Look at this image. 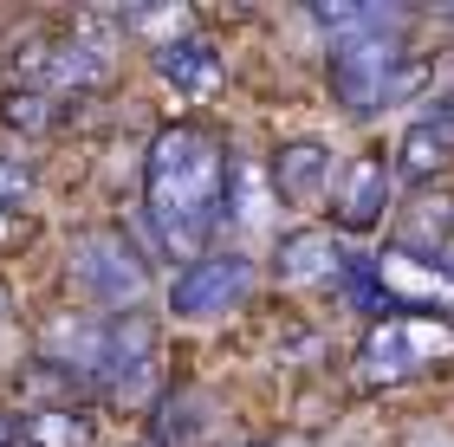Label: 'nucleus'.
<instances>
[{"label":"nucleus","mask_w":454,"mask_h":447,"mask_svg":"<svg viewBox=\"0 0 454 447\" xmlns=\"http://www.w3.org/2000/svg\"><path fill=\"white\" fill-rule=\"evenodd\" d=\"M123 447H156V441H150V435H137V441H123Z\"/></svg>","instance_id":"obj_27"},{"label":"nucleus","mask_w":454,"mask_h":447,"mask_svg":"<svg viewBox=\"0 0 454 447\" xmlns=\"http://www.w3.org/2000/svg\"><path fill=\"white\" fill-rule=\"evenodd\" d=\"M396 201H403V189H396V169H389V150H357V156H344V169H338L325 220H332L344 240H364V234L389 227Z\"/></svg>","instance_id":"obj_10"},{"label":"nucleus","mask_w":454,"mask_h":447,"mask_svg":"<svg viewBox=\"0 0 454 447\" xmlns=\"http://www.w3.org/2000/svg\"><path fill=\"white\" fill-rule=\"evenodd\" d=\"M39 247V214H7L0 208V266L7 259H27Z\"/></svg>","instance_id":"obj_21"},{"label":"nucleus","mask_w":454,"mask_h":447,"mask_svg":"<svg viewBox=\"0 0 454 447\" xmlns=\"http://www.w3.org/2000/svg\"><path fill=\"white\" fill-rule=\"evenodd\" d=\"M422 111H428V117H442V124L454 130V85H448V91H435V97H428Z\"/></svg>","instance_id":"obj_23"},{"label":"nucleus","mask_w":454,"mask_h":447,"mask_svg":"<svg viewBox=\"0 0 454 447\" xmlns=\"http://www.w3.org/2000/svg\"><path fill=\"white\" fill-rule=\"evenodd\" d=\"M227 447H279L273 435H240V441H227Z\"/></svg>","instance_id":"obj_26"},{"label":"nucleus","mask_w":454,"mask_h":447,"mask_svg":"<svg viewBox=\"0 0 454 447\" xmlns=\"http://www.w3.org/2000/svg\"><path fill=\"white\" fill-rule=\"evenodd\" d=\"M273 357H279V363H299V370H312V363H325V357H332V343H325V331H318V324L293 318V324L279 331V351H273Z\"/></svg>","instance_id":"obj_20"},{"label":"nucleus","mask_w":454,"mask_h":447,"mask_svg":"<svg viewBox=\"0 0 454 447\" xmlns=\"http://www.w3.org/2000/svg\"><path fill=\"white\" fill-rule=\"evenodd\" d=\"M350 240L332 227V220H286L266 247V279L279 292H312V298H332L338 279L350 266Z\"/></svg>","instance_id":"obj_7"},{"label":"nucleus","mask_w":454,"mask_h":447,"mask_svg":"<svg viewBox=\"0 0 454 447\" xmlns=\"http://www.w3.org/2000/svg\"><path fill=\"white\" fill-rule=\"evenodd\" d=\"M162 259L150 253V240L137 234L130 214H111V220H85L72 227L66 240V286L72 304H91L105 318H137V312H156L162 304Z\"/></svg>","instance_id":"obj_2"},{"label":"nucleus","mask_w":454,"mask_h":447,"mask_svg":"<svg viewBox=\"0 0 454 447\" xmlns=\"http://www.w3.org/2000/svg\"><path fill=\"white\" fill-rule=\"evenodd\" d=\"M111 337H117V318L91 312V304H52L27 324V357L39 363H59L66 376H78L91 389L111 363Z\"/></svg>","instance_id":"obj_8"},{"label":"nucleus","mask_w":454,"mask_h":447,"mask_svg":"<svg viewBox=\"0 0 454 447\" xmlns=\"http://www.w3.org/2000/svg\"><path fill=\"white\" fill-rule=\"evenodd\" d=\"M150 441L156 447H227V402L208 382H169L150 409Z\"/></svg>","instance_id":"obj_11"},{"label":"nucleus","mask_w":454,"mask_h":447,"mask_svg":"<svg viewBox=\"0 0 454 447\" xmlns=\"http://www.w3.org/2000/svg\"><path fill=\"white\" fill-rule=\"evenodd\" d=\"M422 19H435V27H448V33H454V7H428Z\"/></svg>","instance_id":"obj_25"},{"label":"nucleus","mask_w":454,"mask_h":447,"mask_svg":"<svg viewBox=\"0 0 454 447\" xmlns=\"http://www.w3.org/2000/svg\"><path fill=\"white\" fill-rule=\"evenodd\" d=\"M403 58H409V33H370V39H350V46H332V52H325V91H332V111L350 117V124L383 117Z\"/></svg>","instance_id":"obj_5"},{"label":"nucleus","mask_w":454,"mask_h":447,"mask_svg":"<svg viewBox=\"0 0 454 447\" xmlns=\"http://www.w3.org/2000/svg\"><path fill=\"white\" fill-rule=\"evenodd\" d=\"M150 72H156V85L169 91L182 111H201V104H215V97L227 91V52L215 46L208 33L176 39L169 52H156V58H150Z\"/></svg>","instance_id":"obj_12"},{"label":"nucleus","mask_w":454,"mask_h":447,"mask_svg":"<svg viewBox=\"0 0 454 447\" xmlns=\"http://www.w3.org/2000/svg\"><path fill=\"white\" fill-rule=\"evenodd\" d=\"M338 169H344V156L312 130L279 136V143L266 150V175H273V195H279L286 220H325L332 189H338Z\"/></svg>","instance_id":"obj_9"},{"label":"nucleus","mask_w":454,"mask_h":447,"mask_svg":"<svg viewBox=\"0 0 454 447\" xmlns=\"http://www.w3.org/2000/svg\"><path fill=\"white\" fill-rule=\"evenodd\" d=\"M260 286H266V259L260 253L215 247V253H201L195 266H176L162 279L156 312L169 324H227V318H240L247 304L260 298Z\"/></svg>","instance_id":"obj_3"},{"label":"nucleus","mask_w":454,"mask_h":447,"mask_svg":"<svg viewBox=\"0 0 454 447\" xmlns=\"http://www.w3.org/2000/svg\"><path fill=\"white\" fill-rule=\"evenodd\" d=\"M448 240H454V189H422V195L396 201V214H389V253L435 259L442 266Z\"/></svg>","instance_id":"obj_14"},{"label":"nucleus","mask_w":454,"mask_h":447,"mask_svg":"<svg viewBox=\"0 0 454 447\" xmlns=\"http://www.w3.org/2000/svg\"><path fill=\"white\" fill-rule=\"evenodd\" d=\"M162 324L156 312H137V318H117V337H111V363L105 376L91 382V402L98 409H117V415H150L162 402Z\"/></svg>","instance_id":"obj_6"},{"label":"nucleus","mask_w":454,"mask_h":447,"mask_svg":"<svg viewBox=\"0 0 454 447\" xmlns=\"http://www.w3.org/2000/svg\"><path fill=\"white\" fill-rule=\"evenodd\" d=\"M20 447H98V402L27 409L20 415Z\"/></svg>","instance_id":"obj_17"},{"label":"nucleus","mask_w":454,"mask_h":447,"mask_svg":"<svg viewBox=\"0 0 454 447\" xmlns=\"http://www.w3.org/2000/svg\"><path fill=\"white\" fill-rule=\"evenodd\" d=\"M20 318V298H13V279L0 273V331H7V324Z\"/></svg>","instance_id":"obj_24"},{"label":"nucleus","mask_w":454,"mask_h":447,"mask_svg":"<svg viewBox=\"0 0 454 447\" xmlns=\"http://www.w3.org/2000/svg\"><path fill=\"white\" fill-rule=\"evenodd\" d=\"M227 169H234V143L201 117L150 130L130 220L169 273L227 247Z\"/></svg>","instance_id":"obj_1"},{"label":"nucleus","mask_w":454,"mask_h":447,"mask_svg":"<svg viewBox=\"0 0 454 447\" xmlns=\"http://www.w3.org/2000/svg\"><path fill=\"white\" fill-rule=\"evenodd\" d=\"M13 409L27 415V409H72V402H91V389L78 376H66L59 363H39V357H20V370H13Z\"/></svg>","instance_id":"obj_18"},{"label":"nucleus","mask_w":454,"mask_h":447,"mask_svg":"<svg viewBox=\"0 0 454 447\" xmlns=\"http://www.w3.org/2000/svg\"><path fill=\"white\" fill-rule=\"evenodd\" d=\"M111 27L123 33V46H143V52H169L176 39L201 33L195 7H111Z\"/></svg>","instance_id":"obj_16"},{"label":"nucleus","mask_w":454,"mask_h":447,"mask_svg":"<svg viewBox=\"0 0 454 447\" xmlns=\"http://www.w3.org/2000/svg\"><path fill=\"white\" fill-rule=\"evenodd\" d=\"M33 201H39V162H33V150L0 143V208H7V214H33Z\"/></svg>","instance_id":"obj_19"},{"label":"nucleus","mask_w":454,"mask_h":447,"mask_svg":"<svg viewBox=\"0 0 454 447\" xmlns=\"http://www.w3.org/2000/svg\"><path fill=\"white\" fill-rule=\"evenodd\" d=\"M0 447H20V409L0 402Z\"/></svg>","instance_id":"obj_22"},{"label":"nucleus","mask_w":454,"mask_h":447,"mask_svg":"<svg viewBox=\"0 0 454 447\" xmlns=\"http://www.w3.org/2000/svg\"><path fill=\"white\" fill-rule=\"evenodd\" d=\"M442 363H454V318H428V312H416V318L364 324L350 370H357L364 389H403V382L442 370Z\"/></svg>","instance_id":"obj_4"},{"label":"nucleus","mask_w":454,"mask_h":447,"mask_svg":"<svg viewBox=\"0 0 454 447\" xmlns=\"http://www.w3.org/2000/svg\"><path fill=\"white\" fill-rule=\"evenodd\" d=\"M78 117H85V104H72V97H59V91H27V85L0 91V130H7L20 150H39V143H52V136H66Z\"/></svg>","instance_id":"obj_15"},{"label":"nucleus","mask_w":454,"mask_h":447,"mask_svg":"<svg viewBox=\"0 0 454 447\" xmlns=\"http://www.w3.org/2000/svg\"><path fill=\"white\" fill-rule=\"evenodd\" d=\"M389 169H396V189L403 195H422V189H448L454 181V130L442 117L416 111L396 136V150H389Z\"/></svg>","instance_id":"obj_13"}]
</instances>
